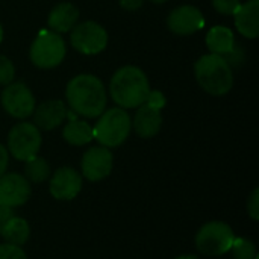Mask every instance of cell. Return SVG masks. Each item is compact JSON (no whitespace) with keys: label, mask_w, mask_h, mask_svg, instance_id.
Listing matches in <instances>:
<instances>
[{"label":"cell","mask_w":259,"mask_h":259,"mask_svg":"<svg viewBox=\"0 0 259 259\" xmlns=\"http://www.w3.org/2000/svg\"><path fill=\"white\" fill-rule=\"evenodd\" d=\"M65 99L70 109L85 118L99 117L106 108V90L102 80L93 74L74 76L67 88Z\"/></svg>","instance_id":"obj_1"},{"label":"cell","mask_w":259,"mask_h":259,"mask_svg":"<svg viewBox=\"0 0 259 259\" xmlns=\"http://www.w3.org/2000/svg\"><path fill=\"white\" fill-rule=\"evenodd\" d=\"M150 91L149 79L144 71L134 65H126L117 70L109 83V93L118 108H138L146 102Z\"/></svg>","instance_id":"obj_2"},{"label":"cell","mask_w":259,"mask_h":259,"mask_svg":"<svg viewBox=\"0 0 259 259\" xmlns=\"http://www.w3.org/2000/svg\"><path fill=\"white\" fill-rule=\"evenodd\" d=\"M194 74L199 85L212 96H225L234 85L231 64L220 55H203L194 64Z\"/></svg>","instance_id":"obj_3"},{"label":"cell","mask_w":259,"mask_h":259,"mask_svg":"<svg viewBox=\"0 0 259 259\" xmlns=\"http://www.w3.org/2000/svg\"><path fill=\"white\" fill-rule=\"evenodd\" d=\"M99 121L93 127V137L103 147L121 146L131 134L132 120L123 108H112L99 115Z\"/></svg>","instance_id":"obj_4"},{"label":"cell","mask_w":259,"mask_h":259,"mask_svg":"<svg viewBox=\"0 0 259 259\" xmlns=\"http://www.w3.org/2000/svg\"><path fill=\"white\" fill-rule=\"evenodd\" d=\"M65 53L67 47L62 36L52 30H42L33 39L29 56L33 65L47 70L59 65L64 61Z\"/></svg>","instance_id":"obj_5"},{"label":"cell","mask_w":259,"mask_h":259,"mask_svg":"<svg viewBox=\"0 0 259 259\" xmlns=\"http://www.w3.org/2000/svg\"><path fill=\"white\" fill-rule=\"evenodd\" d=\"M235 234L225 222H209L196 235V247L206 256H220L231 250Z\"/></svg>","instance_id":"obj_6"},{"label":"cell","mask_w":259,"mask_h":259,"mask_svg":"<svg viewBox=\"0 0 259 259\" xmlns=\"http://www.w3.org/2000/svg\"><path fill=\"white\" fill-rule=\"evenodd\" d=\"M41 132L33 123H18L8 135V153L18 161H27L38 155L41 149Z\"/></svg>","instance_id":"obj_7"},{"label":"cell","mask_w":259,"mask_h":259,"mask_svg":"<svg viewBox=\"0 0 259 259\" xmlns=\"http://www.w3.org/2000/svg\"><path fill=\"white\" fill-rule=\"evenodd\" d=\"M70 42L82 55H97L105 50L108 33L96 21H83L73 27Z\"/></svg>","instance_id":"obj_8"},{"label":"cell","mask_w":259,"mask_h":259,"mask_svg":"<svg viewBox=\"0 0 259 259\" xmlns=\"http://www.w3.org/2000/svg\"><path fill=\"white\" fill-rule=\"evenodd\" d=\"M2 106L14 118H27L33 114L35 97L23 82H11L2 91Z\"/></svg>","instance_id":"obj_9"},{"label":"cell","mask_w":259,"mask_h":259,"mask_svg":"<svg viewBox=\"0 0 259 259\" xmlns=\"http://www.w3.org/2000/svg\"><path fill=\"white\" fill-rule=\"evenodd\" d=\"M114 165V156L108 147L103 146H94L90 147L82 158V175L90 182H99L105 178H108L112 171Z\"/></svg>","instance_id":"obj_10"},{"label":"cell","mask_w":259,"mask_h":259,"mask_svg":"<svg viewBox=\"0 0 259 259\" xmlns=\"http://www.w3.org/2000/svg\"><path fill=\"white\" fill-rule=\"evenodd\" d=\"M30 197L29 181L17 173H5L0 178V205L17 208L24 205Z\"/></svg>","instance_id":"obj_11"},{"label":"cell","mask_w":259,"mask_h":259,"mask_svg":"<svg viewBox=\"0 0 259 259\" xmlns=\"http://www.w3.org/2000/svg\"><path fill=\"white\" fill-rule=\"evenodd\" d=\"M167 24L168 29L176 35H191L205 26V17L199 8L184 5L170 12Z\"/></svg>","instance_id":"obj_12"},{"label":"cell","mask_w":259,"mask_h":259,"mask_svg":"<svg viewBox=\"0 0 259 259\" xmlns=\"http://www.w3.org/2000/svg\"><path fill=\"white\" fill-rule=\"evenodd\" d=\"M49 190L56 200H73L82 190V176L71 167L58 168L50 179Z\"/></svg>","instance_id":"obj_13"},{"label":"cell","mask_w":259,"mask_h":259,"mask_svg":"<svg viewBox=\"0 0 259 259\" xmlns=\"http://www.w3.org/2000/svg\"><path fill=\"white\" fill-rule=\"evenodd\" d=\"M67 108L62 100H46L33 109V124L42 131H52L62 124Z\"/></svg>","instance_id":"obj_14"},{"label":"cell","mask_w":259,"mask_h":259,"mask_svg":"<svg viewBox=\"0 0 259 259\" xmlns=\"http://www.w3.org/2000/svg\"><path fill=\"white\" fill-rule=\"evenodd\" d=\"M161 126H162V114L159 109H155L146 103L138 106L132 121V127L135 129L138 137L152 138L161 131Z\"/></svg>","instance_id":"obj_15"},{"label":"cell","mask_w":259,"mask_h":259,"mask_svg":"<svg viewBox=\"0 0 259 259\" xmlns=\"http://www.w3.org/2000/svg\"><path fill=\"white\" fill-rule=\"evenodd\" d=\"M235 17V26L237 30L249 38L255 39L259 33V0H249L247 3H241Z\"/></svg>","instance_id":"obj_16"},{"label":"cell","mask_w":259,"mask_h":259,"mask_svg":"<svg viewBox=\"0 0 259 259\" xmlns=\"http://www.w3.org/2000/svg\"><path fill=\"white\" fill-rule=\"evenodd\" d=\"M79 18V9L68 2L59 3L56 5L47 18V24L52 29V32L55 33H65L68 30H71Z\"/></svg>","instance_id":"obj_17"},{"label":"cell","mask_w":259,"mask_h":259,"mask_svg":"<svg viewBox=\"0 0 259 259\" xmlns=\"http://www.w3.org/2000/svg\"><path fill=\"white\" fill-rule=\"evenodd\" d=\"M206 46L211 53L226 56L235 47L234 32L226 26H214L206 35Z\"/></svg>","instance_id":"obj_18"},{"label":"cell","mask_w":259,"mask_h":259,"mask_svg":"<svg viewBox=\"0 0 259 259\" xmlns=\"http://www.w3.org/2000/svg\"><path fill=\"white\" fill-rule=\"evenodd\" d=\"M0 235L3 237L5 243L21 247L23 244L27 243V240L30 237V226H29V223L24 219L14 215L0 229Z\"/></svg>","instance_id":"obj_19"},{"label":"cell","mask_w":259,"mask_h":259,"mask_svg":"<svg viewBox=\"0 0 259 259\" xmlns=\"http://www.w3.org/2000/svg\"><path fill=\"white\" fill-rule=\"evenodd\" d=\"M62 137L71 146H85L94 138L93 127L90 126V123L77 118H73L65 124L62 131Z\"/></svg>","instance_id":"obj_20"},{"label":"cell","mask_w":259,"mask_h":259,"mask_svg":"<svg viewBox=\"0 0 259 259\" xmlns=\"http://www.w3.org/2000/svg\"><path fill=\"white\" fill-rule=\"evenodd\" d=\"M24 178L29 182L41 184L50 178V167L44 158H39L38 155L27 159L24 165Z\"/></svg>","instance_id":"obj_21"},{"label":"cell","mask_w":259,"mask_h":259,"mask_svg":"<svg viewBox=\"0 0 259 259\" xmlns=\"http://www.w3.org/2000/svg\"><path fill=\"white\" fill-rule=\"evenodd\" d=\"M229 252H232L234 259H255L258 256L255 243L247 238H240V237H235Z\"/></svg>","instance_id":"obj_22"},{"label":"cell","mask_w":259,"mask_h":259,"mask_svg":"<svg viewBox=\"0 0 259 259\" xmlns=\"http://www.w3.org/2000/svg\"><path fill=\"white\" fill-rule=\"evenodd\" d=\"M15 67L12 61L3 55H0V85H8L14 80Z\"/></svg>","instance_id":"obj_23"},{"label":"cell","mask_w":259,"mask_h":259,"mask_svg":"<svg viewBox=\"0 0 259 259\" xmlns=\"http://www.w3.org/2000/svg\"><path fill=\"white\" fill-rule=\"evenodd\" d=\"M241 0H212V6L223 15H234L240 8Z\"/></svg>","instance_id":"obj_24"},{"label":"cell","mask_w":259,"mask_h":259,"mask_svg":"<svg viewBox=\"0 0 259 259\" xmlns=\"http://www.w3.org/2000/svg\"><path fill=\"white\" fill-rule=\"evenodd\" d=\"M0 259H27L24 250L12 244H0Z\"/></svg>","instance_id":"obj_25"},{"label":"cell","mask_w":259,"mask_h":259,"mask_svg":"<svg viewBox=\"0 0 259 259\" xmlns=\"http://www.w3.org/2000/svg\"><path fill=\"white\" fill-rule=\"evenodd\" d=\"M144 103L149 105V106H152V108H155V109H159L161 111L165 106V96L161 91H158V90L149 91Z\"/></svg>","instance_id":"obj_26"},{"label":"cell","mask_w":259,"mask_h":259,"mask_svg":"<svg viewBox=\"0 0 259 259\" xmlns=\"http://www.w3.org/2000/svg\"><path fill=\"white\" fill-rule=\"evenodd\" d=\"M247 212L253 220L259 219V190L256 188L247 200Z\"/></svg>","instance_id":"obj_27"},{"label":"cell","mask_w":259,"mask_h":259,"mask_svg":"<svg viewBox=\"0 0 259 259\" xmlns=\"http://www.w3.org/2000/svg\"><path fill=\"white\" fill-rule=\"evenodd\" d=\"M14 217V211L12 208L9 206H5V205H0V229Z\"/></svg>","instance_id":"obj_28"},{"label":"cell","mask_w":259,"mask_h":259,"mask_svg":"<svg viewBox=\"0 0 259 259\" xmlns=\"http://www.w3.org/2000/svg\"><path fill=\"white\" fill-rule=\"evenodd\" d=\"M8 161H9V153H8V149L0 144V178L6 173V168H8Z\"/></svg>","instance_id":"obj_29"},{"label":"cell","mask_w":259,"mask_h":259,"mask_svg":"<svg viewBox=\"0 0 259 259\" xmlns=\"http://www.w3.org/2000/svg\"><path fill=\"white\" fill-rule=\"evenodd\" d=\"M143 2L144 0H120V5L126 11H137L138 8H141Z\"/></svg>","instance_id":"obj_30"},{"label":"cell","mask_w":259,"mask_h":259,"mask_svg":"<svg viewBox=\"0 0 259 259\" xmlns=\"http://www.w3.org/2000/svg\"><path fill=\"white\" fill-rule=\"evenodd\" d=\"M176 259H199L196 255H182V256H178Z\"/></svg>","instance_id":"obj_31"},{"label":"cell","mask_w":259,"mask_h":259,"mask_svg":"<svg viewBox=\"0 0 259 259\" xmlns=\"http://www.w3.org/2000/svg\"><path fill=\"white\" fill-rule=\"evenodd\" d=\"M2 39H3V27L0 24V42H2Z\"/></svg>","instance_id":"obj_32"},{"label":"cell","mask_w":259,"mask_h":259,"mask_svg":"<svg viewBox=\"0 0 259 259\" xmlns=\"http://www.w3.org/2000/svg\"><path fill=\"white\" fill-rule=\"evenodd\" d=\"M150 2H153V3H164V2H167V0H150Z\"/></svg>","instance_id":"obj_33"}]
</instances>
